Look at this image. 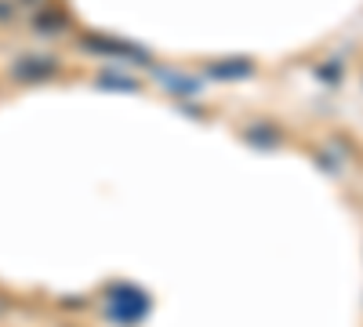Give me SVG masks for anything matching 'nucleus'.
I'll list each match as a JSON object with an SVG mask.
<instances>
[{
  "label": "nucleus",
  "mask_w": 363,
  "mask_h": 327,
  "mask_svg": "<svg viewBox=\"0 0 363 327\" xmlns=\"http://www.w3.org/2000/svg\"><path fill=\"white\" fill-rule=\"evenodd\" d=\"M153 302H149V294L131 287V284H113L106 287V316L116 320V323H138L149 316Z\"/></svg>",
  "instance_id": "nucleus-1"
},
{
  "label": "nucleus",
  "mask_w": 363,
  "mask_h": 327,
  "mask_svg": "<svg viewBox=\"0 0 363 327\" xmlns=\"http://www.w3.org/2000/svg\"><path fill=\"white\" fill-rule=\"evenodd\" d=\"M55 73V62L51 58H18L11 66V77L22 80V84H33V80H48Z\"/></svg>",
  "instance_id": "nucleus-2"
},
{
  "label": "nucleus",
  "mask_w": 363,
  "mask_h": 327,
  "mask_svg": "<svg viewBox=\"0 0 363 327\" xmlns=\"http://www.w3.org/2000/svg\"><path fill=\"white\" fill-rule=\"evenodd\" d=\"M207 73L215 77V80H244L251 77V62L247 58H229V62H211Z\"/></svg>",
  "instance_id": "nucleus-3"
},
{
  "label": "nucleus",
  "mask_w": 363,
  "mask_h": 327,
  "mask_svg": "<svg viewBox=\"0 0 363 327\" xmlns=\"http://www.w3.org/2000/svg\"><path fill=\"white\" fill-rule=\"evenodd\" d=\"M102 87H120V92H138V84L128 80V77H99Z\"/></svg>",
  "instance_id": "nucleus-4"
},
{
  "label": "nucleus",
  "mask_w": 363,
  "mask_h": 327,
  "mask_svg": "<svg viewBox=\"0 0 363 327\" xmlns=\"http://www.w3.org/2000/svg\"><path fill=\"white\" fill-rule=\"evenodd\" d=\"M247 138H251L255 145H272V142H280V135H277V131H262V124H258V128H251V131H247Z\"/></svg>",
  "instance_id": "nucleus-5"
}]
</instances>
